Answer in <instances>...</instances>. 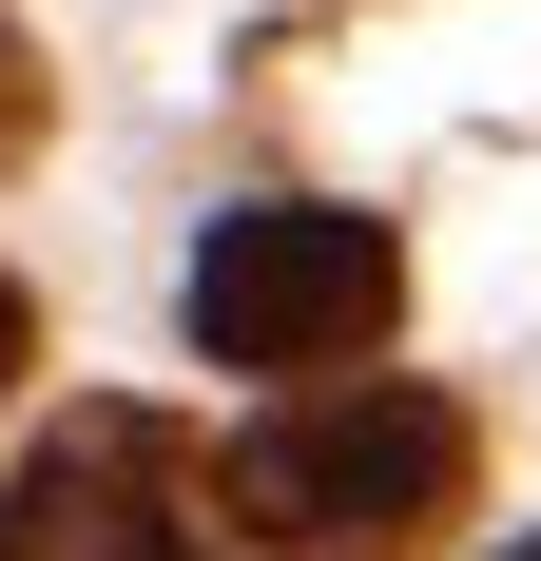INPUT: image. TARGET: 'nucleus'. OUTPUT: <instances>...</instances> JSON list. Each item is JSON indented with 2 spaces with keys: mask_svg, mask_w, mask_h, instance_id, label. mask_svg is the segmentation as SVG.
Returning a JSON list of instances; mask_svg holds the SVG:
<instances>
[{
  "mask_svg": "<svg viewBox=\"0 0 541 561\" xmlns=\"http://www.w3.org/2000/svg\"><path fill=\"white\" fill-rule=\"evenodd\" d=\"M20 368H39V310H20V272H0V388H20Z\"/></svg>",
  "mask_w": 541,
  "mask_h": 561,
  "instance_id": "obj_5",
  "label": "nucleus"
},
{
  "mask_svg": "<svg viewBox=\"0 0 541 561\" xmlns=\"http://www.w3.org/2000/svg\"><path fill=\"white\" fill-rule=\"evenodd\" d=\"M387 310H406V252H387L368 214L252 194V214L194 232V348H214V368H348Z\"/></svg>",
  "mask_w": 541,
  "mask_h": 561,
  "instance_id": "obj_2",
  "label": "nucleus"
},
{
  "mask_svg": "<svg viewBox=\"0 0 541 561\" xmlns=\"http://www.w3.org/2000/svg\"><path fill=\"white\" fill-rule=\"evenodd\" d=\"M20 136H39V58L0 39V156H20Z\"/></svg>",
  "mask_w": 541,
  "mask_h": 561,
  "instance_id": "obj_4",
  "label": "nucleus"
},
{
  "mask_svg": "<svg viewBox=\"0 0 541 561\" xmlns=\"http://www.w3.org/2000/svg\"><path fill=\"white\" fill-rule=\"evenodd\" d=\"M0 561H232V523H214V465L156 407H78L0 484Z\"/></svg>",
  "mask_w": 541,
  "mask_h": 561,
  "instance_id": "obj_3",
  "label": "nucleus"
},
{
  "mask_svg": "<svg viewBox=\"0 0 541 561\" xmlns=\"http://www.w3.org/2000/svg\"><path fill=\"white\" fill-rule=\"evenodd\" d=\"M464 407L445 388H310L214 465V523L252 561H426L464 523Z\"/></svg>",
  "mask_w": 541,
  "mask_h": 561,
  "instance_id": "obj_1",
  "label": "nucleus"
},
{
  "mask_svg": "<svg viewBox=\"0 0 541 561\" xmlns=\"http://www.w3.org/2000/svg\"><path fill=\"white\" fill-rule=\"evenodd\" d=\"M522 561H541V542H522Z\"/></svg>",
  "mask_w": 541,
  "mask_h": 561,
  "instance_id": "obj_6",
  "label": "nucleus"
}]
</instances>
